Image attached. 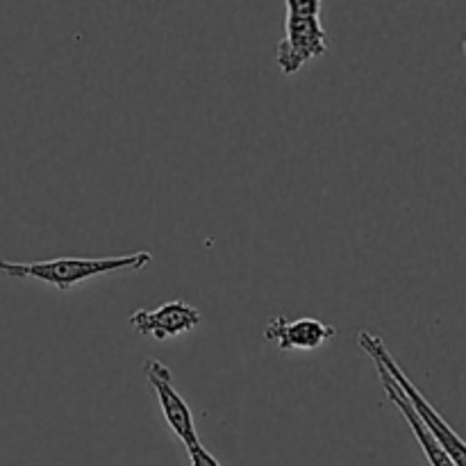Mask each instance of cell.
<instances>
[{
  "instance_id": "3957f363",
  "label": "cell",
  "mask_w": 466,
  "mask_h": 466,
  "mask_svg": "<svg viewBox=\"0 0 466 466\" xmlns=\"http://www.w3.org/2000/svg\"><path fill=\"white\" fill-rule=\"evenodd\" d=\"M328 53V32L319 16L287 14L285 36L278 44V66L285 76H294L312 59Z\"/></svg>"
},
{
  "instance_id": "9c48e42d",
  "label": "cell",
  "mask_w": 466,
  "mask_h": 466,
  "mask_svg": "<svg viewBox=\"0 0 466 466\" xmlns=\"http://www.w3.org/2000/svg\"><path fill=\"white\" fill-rule=\"evenodd\" d=\"M187 455H189V464L191 466H221L217 458H214L212 453H209L208 449H205L203 444H191L187 446Z\"/></svg>"
},
{
  "instance_id": "ba28073f",
  "label": "cell",
  "mask_w": 466,
  "mask_h": 466,
  "mask_svg": "<svg viewBox=\"0 0 466 466\" xmlns=\"http://www.w3.org/2000/svg\"><path fill=\"white\" fill-rule=\"evenodd\" d=\"M287 14L294 16H319L321 14V0H285Z\"/></svg>"
},
{
  "instance_id": "30bf717a",
  "label": "cell",
  "mask_w": 466,
  "mask_h": 466,
  "mask_svg": "<svg viewBox=\"0 0 466 466\" xmlns=\"http://www.w3.org/2000/svg\"><path fill=\"white\" fill-rule=\"evenodd\" d=\"M462 50H464V55H466V41H464V46H462Z\"/></svg>"
},
{
  "instance_id": "5b68a950",
  "label": "cell",
  "mask_w": 466,
  "mask_h": 466,
  "mask_svg": "<svg viewBox=\"0 0 466 466\" xmlns=\"http://www.w3.org/2000/svg\"><path fill=\"white\" fill-rule=\"evenodd\" d=\"M130 328L141 337H150L155 341H167L171 337L187 335L203 323V314L187 300L173 299L155 309H137L127 319Z\"/></svg>"
},
{
  "instance_id": "7a4b0ae2",
  "label": "cell",
  "mask_w": 466,
  "mask_h": 466,
  "mask_svg": "<svg viewBox=\"0 0 466 466\" xmlns=\"http://www.w3.org/2000/svg\"><path fill=\"white\" fill-rule=\"evenodd\" d=\"M358 341H360V346H362L364 353H367L371 360H378V362L387 369V373L394 378L396 385H399L400 391L408 396V400L412 403V408L417 410V414L421 417V421L426 423L428 431L435 435V440L440 441L441 449L451 455V460H453L455 466H466V441L453 431V428L449 426V423H446V419L441 417V414L437 412L431 403H428L426 396L417 390V385H414V382L408 378V373L400 369V364L396 362L394 355L387 350L385 341L369 330L360 332Z\"/></svg>"
},
{
  "instance_id": "6da1fadb",
  "label": "cell",
  "mask_w": 466,
  "mask_h": 466,
  "mask_svg": "<svg viewBox=\"0 0 466 466\" xmlns=\"http://www.w3.org/2000/svg\"><path fill=\"white\" fill-rule=\"evenodd\" d=\"M153 255L148 250H139L132 255H118V258H57L44 259V262H7L0 259V273L7 278H25V280H39L53 285L55 289L68 291L80 282L91 278L112 276L121 271H139L148 267Z\"/></svg>"
},
{
  "instance_id": "52a82bcc",
  "label": "cell",
  "mask_w": 466,
  "mask_h": 466,
  "mask_svg": "<svg viewBox=\"0 0 466 466\" xmlns=\"http://www.w3.org/2000/svg\"><path fill=\"white\" fill-rule=\"evenodd\" d=\"M371 362H373V367H376L378 376H380V382H382V387H385L387 399H390L391 403H394L396 408H399V412L403 414V419H405V421H408L410 431L414 432V440L419 441V446H421L423 455H426L428 464H431V466H455L453 460H451V455L446 453L444 449H441V444L435 440V435H432V432L426 428V423L421 421V417H419L417 410L412 408V403H410V400H408V396H405L403 391H400V387L396 385L394 378H391L390 373H387V369L382 367V364L378 362V360H371Z\"/></svg>"
},
{
  "instance_id": "277c9868",
  "label": "cell",
  "mask_w": 466,
  "mask_h": 466,
  "mask_svg": "<svg viewBox=\"0 0 466 466\" xmlns=\"http://www.w3.org/2000/svg\"><path fill=\"white\" fill-rule=\"evenodd\" d=\"M144 376L148 380V385L153 387L155 396H157L159 410H162V417L167 421V426L171 428L173 435L182 441L185 446L198 444V432H196V419L191 408L187 405V400L177 394V390L173 387V376L171 369L167 367L159 360H146L144 362Z\"/></svg>"
},
{
  "instance_id": "8992f818",
  "label": "cell",
  "mask_w": 466,
  "mask_h": 466,
  "mask_svg": "<svg viewBox=\"0 0 466 466\" xmlns=\"http://www.w3.org/2000/svg\"><path fill=\"white\" fill-rule=\"evenodd\" d=\"M337 337V328L319 319L273 317L264 328V339L273 341L280 350H317Z\"/></svg>"
}]
</instances>
